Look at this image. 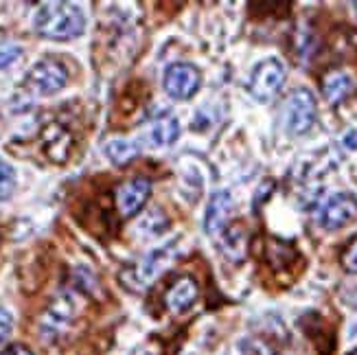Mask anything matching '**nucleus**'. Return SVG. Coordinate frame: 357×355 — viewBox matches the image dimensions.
Here are the masks:
<instances>
[{
	"mask_svg": "<svg viewBox=\"0 0 357 355\" xmlns=\"http://www.w3.org/2000/svg\"><path fill=\"white\" fill-rule=\"evenodd\" d=\"M283 84H285V66L274 57L263 59L250 75V95L261 103H268L281 92Z\"/></svg>",
	"mask_w": 357,
	"mask_h": 355,
	"instance_id": "nucleus-4",
	"label": "nucleus"
},
{
	"mask_svg": "<svg viewBox=\"0 0 357 355\" xmlns=\"http://www.w3.org/2000/svg\"><path fill=\"white\" fill-rule=\"evenodd\" d=\"M11 331H13V318H11V314L7 310L0 307V345L7 342V338L11 335Z\"/></svg>",
	"mask_w": 357,
	"mask_h": 355,
	"instance_id": "nucleus-20",
	"label": "nucleus"
},
{
	"mask_svg": "<svg viewBox=\"0 0 357 355\" xmlns=\"http://www.w3.org/2000/svg\"><path fill=\"white\" fill-rule=\"evenodd\" d=\"M0 355H33V351H31L29 347H24V345H11Z\"/></svg>",
	"mask_w": 357,
	"mask_h": 355,
	"instance_id": "nucleus-21",
	"label": "nucleus"
},
{
	"mask_svg": "<svg viewBox=\"0 0 357 355\" xmlns=\"http://www.w3.org/2000/svg\"><path fill=\"white\" fill-rule=\"evenodd\" d=\"M199 84H202V73L193 64H186V61H174V64H169L165 68L162 86H165V92L172 99H178V101L191 99L199 90Z\"/></svg>",
	"mask_w": 357,
	"mask_h": 355,
	"instance_id": "nucleus-5",
	"label": "nucleus"
},
{
	"mask_svg": "<svg viewBox=\"0 0 357 355\" xmlns=\"http://www.w3.org/2000/svg\"><path fill=\"white\" fill-rule=\"evenodd\" d=\"M103 151L116 167H123V165L132 163L138 156V145L132 143V141H126V138H114V141L105 143Z\"/></svg>",
	"mask_w": 357,
	"mask_h": 355,
	"instance_id": "nucleus-15",
	"label": "nucleus"
},
{
	"mask_svg": "<svg viewBox=\"0 0 357 355\" xmlns=\"http://www.w3.org/2000/svg\"><path fill=\"white\" fill-rule=\"evenodd\" d=\"M353 7H355V11H357V3H353Z\"/></svg>",
	"mask_w": 357,
	"mask_h": 355,
	"instance_id": "nucleus-22",
	"label": "nucleus"
},
{
	"mask_svg": "<svg viewBox=\"0 0 357 355\" xmlns=\"http://www.w3.org/2000/svg\"><path fill=\"white\" fill-rule=\"evenodd\" d=\"M239 351H241V355H272V349L266 342L255 340V338H248V340H243L239 345Z\"/></svg>",
	"mask_w": 357,
	"mask_h": 355,
	"instance_id": "nucleus-18",
	"label": "nucleus"
},
{
	"mask_svg": "<svg viewBox=\"0 0 357 355\" xmlns=\"http://www.w3.org/2000/svg\"><path fill=\"white\" fill-rule=\"evenodd\" d=\"M199 296V285L193 276H178L165 292V305L172 314H184L195 305Z\"/></svg>",
	"mask_w": 357,
	"mask_h": 355,
	"instance_id": "nucleus-9",
	"label": "nucleus"
},
{
	"mask_svg": "<svg viewBox=\"0 0 357 355\" xmlns=\"http://www.w3.org/2000/svg\"><path fill=\"white\" fill-rule=\"evenodd\" d=\"M44 143H46V153L55 160V163H64L70 149V134L59 128V126H49L44 130Z\"/></svg>",
	"mask_w": 357,
	"mask_h": 355,
	"instance_id": "nucleus-14",
	"label": "nucleus"
},
{
	"mask_svg": "<svg viewBox=\"0 0 357 355\" xmlns=\"http://www.w3.org/2000/svg\"><path fill=\"white\" fill-rule=\"evenodd\" d=\"M180 138V123L172 114H162L158 119H153L149 128V141L158 147L174 145Z\"/></svg>",
	"mask_w": 357,
	"mask_h": 355,
	"instance_id": "nucleus-13",
	"label": "nucleus"
},
{
	"mask_svg": "<svg viewBox=\"0 0 357 355\" xmlns=\"http://www.w3.org/2000/svg\"><path fill=\"white\" fill-rule=\"evenodd\" d=\"M20 55H22V49L18 44H0V70L11 66Z\"/></svg>",
	"mask_w": 357,
	"mask_h": 355,
	"instance_id": "nucleus-19",
	"label": "nucleus"
},
{
	"mask_svg": "<svg viewBox=\"0 0 357 355\" xmlns=\"http://www.w3.org/2000/svg\"><path fill=\"white\" fill-rule=\"evenodd\" d=\"M15 189V172H13V167L0 158V199H7L11 197Z\"/></svg>",
	"mask_w": 357,
	"mask_h": 355,
	"instance_id": "nucleus-16",
	"label": "nucleus"
},
{
	"mask_svg": "<svg viewBox=\"0 0 357 355\" xmlns=\"http://www.w3.org/2000/svg\"><path fill=\"white\" fill-rule=\"evenodd\" d=\"M340 261H342V268L351 274H357V235L351 237V241L344 246L342 250V257H340Z\"/></svg>",
	"mask_w": 357,
	"mask_h": 355,
	"instance_id": "nucleus-17",
	"label": "nucleus"
},
{
	"mask_svg": "<svg viewBox=\"0 0 357 355\" xmlns=\"http://www.w3.org/2000/svg\"><path fill=\"white\" fill-rule=\"evenodd\" d=\"M235 211V202L228 191H217L204 213V230L208 237H220L224 230L230 226V215Z\"/></svg>",
	"mask_w": 357,
	"mask_h": 355,
	"instance_id": "nucleus-8",
	"label": "nucleus"
},
{
	"mask_svg": "<svg viewBox=\"0 0 357 355\" xmlns=\"http://www.w3.org/2000/svg\"><path fill=\"white\" fill-rule=\"evenodd\" d=\"M351 355H357V351H353V353H351Z\"/></svg>",
	"mask_w": 357,
	"mask_h": 355,
	"instance_id": "nucleus-23",
	"label": "nucleus"
},
{
	"mask_svg": "<svg viewBox=\"0 0 357 355\" xmlns=\"http://www.w3.org/2000/svg\"><path fill=\"white\" fill-rule=\"evenodd\" d=\"M169 261H172V250L169 248H160V250H153L151 255H147L141 264L136 268V274H134V285L136 287H145L149 285L156 276L169 266Z\"/></svg>",
	"mask_w": 357,
	"mask_h": 355,
	"instance_id": "nucleus-11",
	"label": "nucleus"
},
{
	"mask_svg": "<svg viewBox=\"0 0 357 355\" xmlns=\"http://www.w3.org/2000/svg\"><path fill=\"white\" fill-rule=\"evenodd\" d=\"M66 84H68L66 66L51 57L36 61L24 77V86L33 92V95H40V97L55 95V92H59Z\"/></svg>",
	"mask_w": 357,
	"mask_h": 355,
	"instance_id": "nucleus-3",
	"label": "nucleus"
},
{
	"mask_svg": "<svg viewBox=\"0 0 357 355\" xmlns=\"http://www.w3.org/2000/svg\"><path fill=\"white\" fill-rule=\"evenodd\" d=\"M220 248L232 264H241L248 255V233L241 224H230L220 235Z\"/></svg>",
	"mask_w": 357,
	"mask_h": 355,
	"instance_id": "nucleus-12",
	"label": "nucleus"
},
{
	"mask_svg": "<svg viewBox=\"0 0 357 355\" xmlns=\"http://www.w3.org/2000/svg\"><path fill=\"white\" fill-rule=\"evenodd\" d=\"M151 195V182L145 178H132L128 182H123L114 193V204L116 211L121 213V218H134L136 213H141L143 206L147 204V199Z\"/></svg>",
	"mask_w": 357,
	"mask_h": 355,
	"instance_id": "nucleus-7",
	"label": "nucleus"
},
{
	"mask_svg": "<svg viewBox=\"0 0 357 355\" xmlns=\"http://www.w3.org/2000/svg\"><path fill=\"white\" fill-rule=\"evenodd\" d=\"M33 29L46 40H75L84 33L86 15L73 3H44L33 15Z\"/></svg>",
	"mask_w": 357,
	"mask_h": 355,
	"instance_id": "nucleus-1",
	"label": "nucleus"
},
{
	"mask_svg": "<svg viewBox=\"0 0 357 355\" xmlns=\"http://www.w3.org/2000/svg\"><path fill=\"white\" fill-rule=\"evenodd\" d=\"M355 218H357V197L347 191L329 195L318 209V224L324 230L344 228Z\"/></svg>",
	"mask_w": 357,
	"mask_h": 355,
	"instance_id": "nucleus-6",
	"label": "nucleus"
},
{
	"mask_svg": "<svg viewBox=\"0 0 357 355\" xmlns=\"http://www.w3.org/2000/svg\"><path fill=\"white\" fill-rule=\"evenodd\" d=\"M353 92H355V82L349 73L335 68V70H329L322 77V95L331 105L347 101Z\"/></svg>",
	"mask_w": 357,
	"mask_h": 355,
	"instance_id": "nucleus-10",
	"label": "nucleus"
},
{
	"mask_svg": "<svg viewBox=\"0 0 357 355\" xmlns=\"http://www.w3.org/2000/svg\"><path fill=\"white\" fill-rule=\"evenodd\" d=\"M316 99L307 88H296L289 92V97L285 99L283 105V121H285V130L291 136H303L314 128L316 123Z\"/></svg>",
	"mask_w": 357,
	"mask_h": 355,
	"instance_id": "nucleus-2",
	"label": "nucleus"
}]
</instances>
